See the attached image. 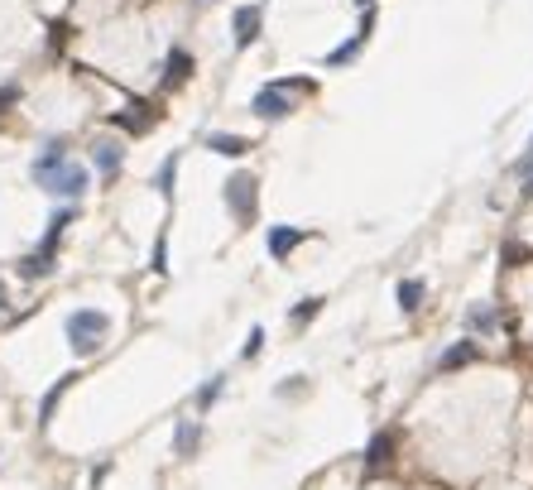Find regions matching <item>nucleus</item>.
Wrapping results in <instances>:
<instances>
[{
    "label": "nucleus",
    "mask_w": 533,
    "mask_h": 490,
    "mask_svg": "<svg viewBox=\"0 0 533 490\" xmlns=\"http://www.w3.org/2000/svg\"><path fill=\"white\" fill-rule=\"evenodd\" d=\"M35 178L58 197H73V193H82V183H87V174H82L77 164L63 159V145H48V155L35 164Z\"/></svg>",
    "instance_id": "obj_1"
},
{
    "label": "nucleus",
    "mask_w": 533,
    "mask_h": 490,
    "mask_svg": "<svg viewBox=\"0 0 533 490\" xmlns=\"http://www.w3.org/2000/svg\"><path fill=\"white\" fill-rule=\"evenodd\" d=\"M102 332H106V313H96V308L73 313V323H68V336H73V346L82 351V356H87V351H96Z\"/></svg>",
    "instance_id": "obj_2"
},
{
    "label": "nucleus",
    "mask_w": 533,
    "mask_h": 490,
    "mask_svg": "<svg viewBox=\"0 0 533 490\" xmlns=\"http://www.w3.org/2000/svg\"><path fill=\"white\" fill-rule=\"evenodd\" d=\"M255 115H264V121H279V115H289V92H284V87L255 92Z\"/></svg>",
    "instance_id": "obj_3"
},
{
    "label": "nucleus",
    "mask_w": 533,
    "mask_h": 490,
    "mask_svg": "<svg viewBox=\"0 0 533 490\" xmlns=\"http://www.w3.org/2000/svg\"><path fill=\"white\" fill-rule=\"evenodd\" d=\"M226 202H231V207H236L241 216H250V207H255V178H231Z\"/></svg>",
    "instance_id": "obj_4"
},
{
    "label": "nucleus",
    "mask_w": 533,
    "mask_h": 490,
    "mask_svg": "<svg viewBox=\"0 0 533 490\" xmlns=\"http://www.w3.org/2000/svg\"><path fill=\"white\" fill-rule=\"evenodd\" d=\"M255 34H260V10H255V5L236 10V39H241V44H255Z\"/></svg>",
    "instance_id": "obj_5"
},
{
    "label": "nucleus",
    "mask_w": 533,
    "mask_h": 490,
    "mask_svg": "<svg viewBox=\"0 0 533 490\" xmlns=\"http://www.w3.org/2000/svg\"><path fill=\"white\" fill-rule=\"evenodd\" d=\"M419 303H423V284L419 279H404V284H399V308H419Z\"/></svg>",
    "instance_id": "obj_6"
},
{
    "label": "nucleus",
    "mask_w": 533,
    "mask_h": 490,
    "mask_svg": "<svg viewBox=\"0 0 533 490\" xmlns=\"http://www.w3.org/2000/svg\"><path fill=\"white\" fill-rule=\"evenodd\" d=\"M298 241H303V235H298V231H284V226H279V231H270V250H274V255H289V250H293Z\"/></svg>",
    "instance_id": "obj_7"
},
{
    "label": "nucleus",
    "mask_w": 533,
    "mask_h": 490,
    "mask_svg": "<svg viewBox=\"0 0 533 490\" xmlns=\"http://www.w3.org/2000/svg\"><path fill=\"white\" fill-rule=\"evenodd\" d=\"M212 149L216 155H245V140L241 135H212Z\"/></svg>",
    "instance_id": "obj_8"
},
{
    "label": "nucleus",
    "mask_w": 533,
    "mask_h": 490,
    "mask_svg": "<svg viewBox=\"0 0 533 490\" xmlns=\"http://www.w3.org/2000/svg\"><path fill=\"white\" fill-rule=\"evenodd\" d=\"M471 356H476V346H471V342H457V346H452V351H447V356H442V370H452V365H466Z\"/></svg>",
    "instance_id": "obj_9"
},
{
    "label": "nucleus",
    "mask_w": 533,
    "mask_h": 490,
    "mask_svg": "<svg viewBox=\"0 0 533 490\" xmlns=\"http://www.w3.org/2000/svg\"><path fill=\"white\" fill-rule=\"evenodd\" d=\"M96 164H102V168H121V145H96Z\"/></svg>",
    "instance_id": "obj_10"
},
{
    "label": "nucleus",
    "mask_w": 533,
    "mask_h": 490,
    "mask_svg": "<svg viewBox=\"0 0 533 490\" xmlns=\"http://www.w3.org/2000/svg\"><path fill=\"white\" fill-rule=\"evenodd\" d=\"M183 77H188V58L173 54V58H169V82H183Z\"/></svg>",
    "instance_id": "obj_11"
},
{
    "label": "nucleus",
    "mask_w": 533,
    "mask_h": 490,
    "mask_svg": "<svg viewBox=\"0 0 533 490\" xmlns=\"http://www.w3.org/2000/svg\"><path fill=\"white\" fill-rule=\"evenodd\" d=\"M192 443H197V428H188V424H183V428H178V452H183V457H188V452H192Z\"/></svg>",
    "instance_id": "obj_12"
},
{
    "label": "nucleus",
    "mask_w": 533,
    "mask_h": 490,
    "mask_svg": "<svg viewBox=\"0 0 533 490\" xmlns=\"http://www.w3.org/2000/svg\"><path fill=\"white\" fill-rule=\"evenodd\" d=\"M169 188H173V159L159 168V193H169Z\"/></svg>",
    "instance_id": "obj_13"
},
{
    "label": "nucleus",
    "mask_w": 533,
    "mask_h": 490,
    "mask_svg": "<svg viewBox=\"0 0 533 490\" xmlns=\"http://www.w3.org/2000/svg\"><path fill=\"white\" fill-rule=\"evenodd\" d=\"M519 168H524V174H528V168H533V145H528V155H524V164H519Z\"/></svg>",
    "instance_id": "obj_14"
},
{
    "label": "nucleus",
    "mask_w": 533,
    "mask_h": 490,
    "mask_svg": "<svg viewBox=\"0 0 533 490\" xmlns=\"http://www.w3.org/2000/svg\"><path fill=\"white\" fill-rule=\"evenodd\" d=\"M5 101H10V96H0V106H5Z\"/></svg>",
    "instance_id": "obj_15"
},
{
    "label": "nucleus",
    "mask_w": 533,
    "mask_h": 490,
    "mask_svg": "<svg viewBox=\"0 0 533 490\" xmlns=\"http://www.w3.org/2000/svg\"><path fill=\"white\" fill-rule=\"evenodd\" d=\"M528 193H533V183H528Z\"/></svg>",
    "instance_id": "obj_16"
}]
</instances>
